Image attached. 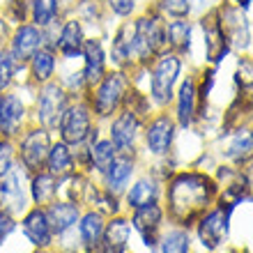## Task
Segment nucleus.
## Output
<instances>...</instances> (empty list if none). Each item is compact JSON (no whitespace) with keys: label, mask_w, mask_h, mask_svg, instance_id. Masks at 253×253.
I'll return each mask as SVG.
<instances>
[{"label":"nucleus","mask_w":253,"mask_h":253,"mask_svg":"<svg viewBox=\"0 0 253 253\" xmlns=\"http://www.w3.org/2000/svg\"><path fill=\"white\" fill-rule=\"evenodd\" d=\"M214 198H216V182L212 177L198 170L177 173L168 182L166 189L168 216L182 228L193 226V221L210 210Z\"/></svg>","instance_id":"f257e3e1"},{"label":"nucleus","mask_w":253,"mask_h":253,"mask_svg":"<svg viewBox=\"0 0 253 253\" xmlns=\"http://www.w3.org/2000/svg\"><path fill=\"white\" fill-rule=\"evenodd\" d=\"M166 51V19L152 7L133 19V55L140 69Z\"/></svg>","instance_id":"f03ea898"},{"label":"nucleus","mask_w":253,"mask_h":253,"mask_svg":"<svg viewBox=\"0 0 253 253\" xmlns=\"http://www.w3.org/2000/svg\"><path fill=\"white\" fill-rule=\"evenodd\" d=\"M129 90H131V74L122 72V69H113V72H106V76L97 85L87 90L85 99L92 108L94 118L106 120V118H113L125 106Z\"/></svg>","instance_id":"7ed1b4c3"},{"label":"nucleus","mask_w":253,"mask_h":253,"mask_svg":"<svg viewBox=\"0 0 253 253\" xmlns=\"http://www.w3.org/2000/svg\"><path fill=\"white\" fill-rule=\"evenodd\" d=\"M150 101L157 108L166 111L175 99V87L180 83V74H182V55L173 53V51H164L161 55H157L150 67Z\"/></svg>","instance_id":"20e7f679"},{"label":"nucleus","mask_w":253,"mask_h":253,"mask_svg":"<svg viewBox=\"0 0 253 253\" xmlns=\"http://www.w3.org/2000/svg\"><path fill=\"white\" fill-rule=\"evenodd\" d=\"M94 129H97L94 126V115L85 97L69 101V106L65 108V113L60 118V125H58L62 143L65 145H85Z\"/></svg>","instance_id":"39448f33"},{"label":"nucleus","mask_w":253,"mask_h":253,"mask_svg":"<svg viewBox=\"0 0 253 253\" xmlns=\"http://www.w3.org/2000/svg\"><path fill=\"white\" fill-rule=\"evenodd\" d=\"M69 97L62 83L48 81L37 90V99H35V120L40 122V126L53 131L60 125V118L65 113V108L69 106Z\"/></svg>","instance_id":"423d86ee"},{"label":"nucleus","mask_w":253,"mask_h":253,"mask_svg":"<svg viewBox=\"0 0 253 253\" xmlns=\"http://www.w3.org/2000/svg\"><path fill=\"white\" fill-rule=\"evenodd\" d=\"M219 23L223 30L230 51H247L251 46V28L247 21V12L240 7L230 5V2H221L219 5Z\"/></svg>","instance_id":"0eeeda50"},{"label":"nucleus","mask_w":253,"mask_h":253,"mask_svg":"<svg viewBox=\"0 0 253 253\" xmlns=\"http://www.w3.org/2000/svg\"><path fill=\"white\" fill-rule=\"evenodd\" d=\"M143 122L131 108H120L115 113L113 122H111V131H108V140L113 143L118 154H129L131 157L136 152V140L143 129Z\"/></svg>","instance_id":"6e6552de"},{"label":"nucleus","mask_w":253,"mask_h":253,"mask_svg":"<svg viewBox=\"0 0 253 253\" xmlns=\"http://www.w3.org/2000/svg\"><path fill=\"white\" fill-rule=\"evenodd\" d=\"M175 129H177V122L166 111H161L159 115H154L152 120H147L145 122L147 152L154 154V157H164V154L170 152L175 140Z\"/></svg>","instance_id":"1a4fd4ad"},{"label":"nucleus","mask_w":253,"mask_h":253,"mask_svg":"<svg viewBox=\"0 0 253 253\" xmlns=\"http://www.w3.org/2000/svg\"><path fill=\"white\" fill-rule=\"evenodd\" d=\"M42 46H46V35L42 28H37L35 23H21V26L14 28V33L9 35V42H7V48L9 53L26 65L30 58H33L35 51H40Z\"/></svg>","instance_id":"9d476101"},{"label":"nucleus","mask_w":253,"mask_h":253,"mask_svg":"<svg viewBox=\"0 0 253 253\" xmlns=\"http://www.w3.org/2000/svg\"><path fill=\"white\" fill-rule=\"evenodd\" d=\"M108 60L113 62L115 69L131 74L133 69H138L136 65V55H133V21L125 19L113 33V42H111V53Z\"/></svg>","instance_id":"9b49d317"},{"label":"nucleus","mask_w":253,"mask_h":253,"mask_svg":"<svg viewBox=\"0 0 253 253\" xmlns=\"http://www.w3.org/2000/svg\"><path fill=\"white\" fill-rule=\"evenodd\" d=\"M233 205H219L216 210H207L198 219V240L200 244L210 251L219 247L221 242L226 240L228 233V214H230Z\"/></svg>","instance_id":"f8f14e48"},{"label":"nucleus","mask_w":253,"mask_h":253,"mask_svg":"<svg viewBox=\"0 0 253 253\" xmlns=\"http://www.w3.org/2000/svg\"><path fill=\"white\" fill-rule=\"evenodd\" d=\"M51 140H48V129L44 126H33L23 133L21 138V161L28 170H40L46 164Z\"/></svg>","instance_id":"ddd939ff"},{"label":"nucleus","mask_w":253,"mask_h":253,"mask_svg":"<svg viewBox=\"0 0 253 253\" xmlns=\"http://www.w3.org/2000/svg\"><path fill=\"white\" fill-rule=\"evenodd\" d=\"M85 26L81 23L76 16H69L60 23L58 37H55V53L62 55L65 60H74L83 55V46H85Z\"/></svg>","instance_id":"4468645a"},{"label":"nucleus","mask_w":253,"mask_h":253,"mask_svg":"<svg viewBox=\"0 0 253 253\" xmlns=\"http://www.w3.org/2000/svg\"><path fill=\"white\" fill-rule=\"evenodd\" d=\"M26 122V104L16 92H2L0 94V133L5 138L21 136Z\"/></svg>","instance_id":"2eb2a0df"},{"label":"nucleus","mask_w":253,"mask_h":253,"mask_svg":"<svg viewBox=\"0 0 253 253\" xmlns=\"http://www.w3.org/2000/svg\"><path fill=\"white\" fill-rule=\"evenodd\" d=\"M81 58H83V76H85L87 90H90L108 72V58H106V51H104V44H101L99 37H87Z\"/></svg>","instance_id":"dca6fc26"},{"label":"nucleus","mask_w":253,"mask_h":253,"mask_svg":"<svg viewBox=\"0 0 253 253\" xmlns=\"http://www.w3.org/2000/svg\"><path fill=\"white\" fill-rule=\"evenodd\" d=\"M196 108H198V81L196 76H187L177 83L175 92V122L180 126H191L196 120Z\"/></svg>","instance_id":"f3484780"},{"label":"nucleus","mask_w":253,"mask_h":253,"mask_svg":"<svg viewBox=\"0 0 253 253\" xmlns=\"http://www.w3.org/2000/svg\"><path fill=\"white\" fill-rule=\"evenodd\" d=\"M161 221H164V210H161L157 203L154 205H145V207H138L133 212V228L140 233L145 247H154L159 242V235H161Z\"/></svg>","instance_id":"a211bd4d"},{"label":"nucleus","mask_w":253,"mask_h":253,"mask_svg":"<svg viewBox=\"0 0 253 253\" xmlns=\"http://www.w3.org/2000/svg\"><path fill=\"white\" fill-rule=\"evenodd\" d=\"M26 65H28V74H30V83L40 87L44 83H48V81H53L55 67H58V53L53 48L42 46L40 51H35L33 58Z\"/></svg>","instance_id":"6ab92c4d"},{"label":"nucleus","mask_w":253,"mask_h":253,"mask_svg":"<svg viewBox=\"0 0 253 253\" xmlns=\"http://www.w3.org/2000/svg\"><path fill=\"white\" fill-rule=\"evenodd\" d=\"M0 207H5V212H23L26 207V196L21 189V175L16 168H9L0 177Z\"/></svg>","instance_id":"aec40b11"},{"label":"nucleus","mask_w":253,"mask_h":253,"mask_svg":"<svg viewBox=\"0 0 253 253\" xmlns=\"http://www.w3.org/2000/svg\"><path fill=\"white\" fill-rule=\"evenodd\" d=\"M166 48L182 55L191 48V21L189 19H170L166 21Z\"/></svg>","instance_id":"412c9836"},{"label":"nucleus","mask_w":253,"mask_h":253,"mask_svg":"<svg viewBox=\"0 0 253 253\" xmlns=\"http://www.w3.org/2000/svg\"><path fill=\"white\" fill-rule=\"evenodd\" d=\"M131 173H133V159L129 154H118L115 161L111 164V168L104 173L106 175V191L111 196L122 193L126 189V182H129Z\"/></svg>","instance_id":"4be33fe9"},{"label":"nucleus","mask_w":253,"mask_h":253,"mask_svg":"<svg viewBox=\"0 0 253 253\" xmlns=\"http://www.w3.org/2000/svg\"><path fill=\"white\" fill-rule=\"evenodd\" d=\"M23 233L28 235V240L33 242L35 247H48L51 237H53V230L48 226L46 212L44 210H33L23 219Z\"/></svg>","instance_id":"5701e85b"},{"label":"nucleus","mask_w":253,"mask_h":253,"mask_svg":"<svg viewBox=\"0 0 253 253\" xmlns=\"http://www.w3.org/2000/svg\"><path fill=\"white\" fill-rule=\"evenodd\" d=\"M126 240H129V221L125 219H113L104 230L97 253H125Z\"/></svg>","instance_id":"b1692460"},{"label":"nucleus","mask_w":253,"mask_h":253,"mask_svg":"<svg viewBox=\"0 0 253 253\" xmlns=\"http://www.w3.org/2000/svg\"><path fill=\"white\" fill-rule=\"evenodd\" d=\"M44 212H46V219H48L51 230L58 233V235L67 233V230L79 221V207L72 205V203H58V200H53Z\"/></svg>","instance_id":"393cba45"},{"label":"nucleus","mask_w":253,"mask_h":253,"mask_svg":"<svg viewBox=\"0 0 253 253\" xmlns=\"http://www.w3.org/2000/svg\"><path fill=\"white\" fill-rule=\"evenodd\" d=\"M30 23L37 28H51L53 23L62 21V7L60 0H33L30 2Z\"/></svg>","instance_id":"a878e982"},{"label":"nucleus","mask_w":253,"mask_h":253,"mask_svg":"<svg viewBox=\"0 0 253 253\" xmlns=\"http://www.w3.org/2000/svg\"><path fill=\"white\" fill-rule=\"evenodd\" d=\"M159 193H161V189H159V184H157V180H152V177H140V180L129 189V193H126V203H129L131 210L154 205V203L159 200Z\"/></svg>","instance_id":"bb28decb"},{"label":"nucleus","mask_w":253,"mask_h":253,"mask_svg":"<svg viewBox=\"0 0 253 253\" xmlns=\"http://www.w3.org/2000/svg\"><path fill=\"white\" fill-rule=\"evenodd\" d=\"M46 168L53 177H67V175L72 173L74 154H72V150H69V145H65V143L51 145L48 157H46Z\"/></svg>","instance_id":"cd10ccee"},{"label":"nucleus","mask_w":253,"mask_h":253,"mask_svg":"<svg viewBox=\"0 0 253 253\" xmlns=\"http://www.w3.org/2000/svg\"><path fill=\"white\" fill-rule=\"evenodd\" d=\"M104 230H106V226H104V219H101L99 212H90L81 219L79 235H81V240H83V244H85L87 249L99 247L101 237H104Z\"/></svg>","instance_id":"c85d7f7f"},{"label":"nucleus","mask_w":253,"mask_h":253,"mask_svg":"<svg viewBox=\"0 0 253 253\" xmlns=\"http://www.w3.org/2000/svg\"><path fill=\"white\" fill-rule=\"evenodd\" d=\"M33 198L37 205H51L58 198V182L51 173H40L33 177Z\"/></svg>","instance_id":"c756f323"},{"label":"nucleus","mask_w":253,"mask_h":253,"mask_svg":"<svg viewBox=\"0 0 253 253\" xmlns=\"http://www.w3.org/2000/svg\"><path fill=\"white\" fill-rule=\"evenodd\" d=\"M87 152H90V168H97L99 173H106L111 164L115 161V157H118L111 140H97V143L87 147Z\"/></svg>","instance_id":"7c9ffc66"},{"label":"nucleus","mask_w":253,"mask_h":253,"mask_svg":"<svg viewBox=\"0 0 253 253\" xmlns=\"http://www.w3.org/2000/svg\"><path fill=\"white\" fill-rule=\"evenodd\" d=\"M251 154H253L251 131L242 129V131H237L233 138H230V143H228V147H226V157L230 161H235V164H244Z\"/></svg>","instance_id":"2f4dec72"},{"label":"nucleus","mask_w":253,"mask_h":253,"mask_svg":"<svg viewBox=\"0 0 253 253\" xmlns=\"http://www.w3.org/2000/svg\"><path fill=\"white\" fill-rule=\"evenodd\" d=\"M152 9L164 19H189L193 14L191 0H154Z\"/></svg>","instance_id":"473e14b6"},{"label":"nucleus","mask_w":253,"mask_h":253,"mask_svg":"<svg viewBox=\"0 0 253 253\" xmlns=\"http://www.w3.org/2000/svg\"><path fill=\"white\" fill-rule=\"evenodd\" d=\"M21 62L9 53V48H0V94L7 92L12 87L14 79H16V72H19Z\"/></svg>","instance_id":"72a5a7b5"},{"label":"nucleus","mask_w":253,"mask_h":253,"mask_svg":"<svg viewBox=\"0 0 253 253\" xmlns=\"http://www.w3.org/2000/svg\"><path fill=\"white\" fill-rule=\"evenodd\" d=\"M191 240L184 228H173L166 235H161V251L164 253H189Z\"/></svg>","instance_id":"f704fd0d"},{"label":"nucleus","mask_w":253,"mask_h":253,"mask_svg":"<svg viewBox=\"0 0 253 253\" xmlns=\"http://www.w3.org/2000/svg\"><path fill=\"white\" fill-rule=\"evenodd\" d=\"M30 2L33 0H5L2 2V16L7 19V23L21 26L30 19Z\"/></svg>","instance_id":"c9c22d12"},{"label":"nucleus","mask_w":253,"mask_h":253,"mask_svg":"<svg viewBox=\"0 0 253 253\" xmlns=\"http://www.w3.org/2000/svg\"><path fill=\"white\" fill-rule=\"evenodd\" d=\"M104 7L118 19H131L138 7V0H104Z\"/></svg>","instance_id":"e433bc0d"},{"label":"nucleus","mask_w":253,"mask_h":253,"mask_svg":"<svg viewBox=\"0 0 253 253\" xmlns=\"http://www.w3.org/2000/svg\"><path fill=\"white\" fill-rule=\"evenodd\" d=\"M12 161H14V145H12V140L5 138V140H0V177L12 168Z\"/></svg>","instance_id":"4c0bfd02"},{"label":"nucleus","mask_w":253,"mask_h":253,"mask_svg":"<svg viewBox=\"0 0 253 253\" xmlns=\"http://www.w3.org/2000/svg\"><path fill=\"white\" fill-rule=\"evenodd\" d=\"M223 0H191V5H193V12L196 14H203V12H214L216 7L221 5Z\"/></svg>","instance_id":"58836bf2"},{"label":"nucleus","mask_w":253,"mask_h":253,"mask_svg":"<svg viewBox=\"0 0 253 253\" xmlns=\"http://www.w3.org/2000/svg\"><path fill=\"white\" fill-rule=\"evenodd\" d=\"M242 168H244V170H240V173H242V177H244V184H247V189H253V154L242 164Z\"/></svg>","instance_id":"ea45409f"},{"label":"nucleus","mask_w":253,"mask_h":253,"mask_svg":"<svg viewBox=\"0 0 253 253\" xmlns=\"http://www.w3.org/2000/svg\"><path fill=\"white\" fill-rule=\"evenodd\" d=\"M9 23H7V19L2 16V12H0V48H5V44L9 42Z\"/></svg>","instance_id":"a19ab883"},{"label":"nucleus","mask_w":253,"mask_h":253,"mask_svg":"<svg viewBox=\"0 0 253 253\" xmlns=\"http://www.w3.org/2000/svg\"><path fill=\"white\" fill-rule=\"evenodd\" d=\"M12 228H14V223H12V219H9V214L0 212V240H2V237H5Z\"/></svg>","instance_id":"79ce46f5"},{"label":"nucleus","mask_w":253,"mask_h":253,"mask_svg":"<svg viewBox=\"0 0 253 253\" xmlns=\"http://www.w3.org/2000/svg\"><path fill=\"white\" fill-rule=\"evenodd\" d=\"M228 2L235 5V7H240V9H244V12H247L249 5H251V0H228Z\"/></svg>","instance_id":"37998d69"},{"label":"nucleus","mask_w":253,"mask_h":253,"mask_svg":"<svg viewBox=\"0 0 253 253\" xmlns=\"http://www.w3.org/2000/svg\"><path fill=\"white\" fill-rule=\"evenodd\" d=\"M40 253H51V251H40Z\"/></svg>","instance_id":"c03bdc74"},{"label":"nucleus","mask_w":253,"mask_h":253,"mask_svg":"<svg viewBox=\"0 0 253 253\" xmlns=\"http://www.w3.org/2000/svg\"><path fill=\"white\" fill-rule=\"evenodd\" d=\"M251 138H253V129H251Z\"/></svg>","instance_id":"a18cd8bd"}]
</instances>
